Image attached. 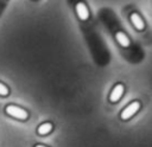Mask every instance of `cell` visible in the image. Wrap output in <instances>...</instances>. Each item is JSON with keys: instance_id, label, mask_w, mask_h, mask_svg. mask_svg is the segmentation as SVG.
Here are the masks:
<instances>
[{"instance_id": "6da1fadb", "label": "cell", "mask_w": 152, "mask_h": 147, "mask_svg": "<svg viewBox=\"0 0 152 147\" xmlns=\"http://www.w3.org/2000/svg\"><path fill=\"white\" fill-rule=\"evenodd\" d=\"M6 113L15 119H19V120H26L27 119V111L24 110L23 108H19L17 106H7L6 107Z\"/></svg>"}, {"instance_id": "7a4b0ae2", "label": "cell", "mask_w": 152, "mask_h": 147, "mask_svg": "<svg viewBox=\"0 0 152 147\" xmlns=\"http://www.w3.org/2000/svg\"><path fill=\"white\" fill-rule=\"evenodd\" d=\"M139 107H140V103H139L138 101L132 102L129 106H127V107L122 110V113H121V119H122V120H127V119H129L131 116H133V115L138 111Z\"/></svg>"}, {"instance_id": "3957f363", "label": "cell", "mask_w": 152, "mask_h": 147, "mask_svg": "<svg viewBox=\"0 0 152 147\" xmlns=\"http://www.w3.org/2000/svg\"><path fill=\"white\" fill-rule=\"evenodd\" d=\"M122 92H124V85L122 84H116L114 87V89L112 90V92H110V96H109L110 102L119 101L120 97H121V95H122Z\"/></svg>"}, {"instance_id": "277c9868", "label": "cell", "mask_w": 152, "mask_h": 147, "mask_svg": "<svg viewBox=\"0 0 152 147\" xmlns=\"http://www.w3.org/2000/svg\"><path fill=\"white\" fill-rule=\"evenodd\" d=\"M76 12H77V15L80 17V19H82V20H87L89 18L88 8L83 2H78L76 5Z\"/></svg>"}, {"instance_id": "5b68a950", "label": "cell", "mask_w": 152, "mask_h": 147, "mask_svg": "<svg viewBox=\"0 0 152 147\" xmlns=\"http://www.w3.org/2000/svg\"><path fill=\"white\" fill-rule=\"evenodd\" d=\"M131 21L133 23V25L135 26V28L137 30H142L144 28V21L141 20V18L137 14V13H133L132 15H131Z\"/></svg>"}, {"instance_id": "8992f818", "label": "cell", "mask_w": 152, "mask_h": 147, "mask_svg": "<svg viewBox=\"0 0 152 147\" xmlns=\"http://www.w3.org/2000/svg\"><path fill=\"white\" fill-rule=\"evenodd\" d=\"M116 40L119 41V44L124 47H127L129 45V40L127 38V36L124 33V32H118L116 33Z\"/></svg>"}, {"instance_id": "52a82bcc", "label": "cell", "mask_w": 152, "mask_h": 147, "mask_svg": "<svg viewBox=\"0 0 152 147\" xmlns=\"http://www.w3.org/2000/svg\"><path fill=\"white\" fill-rule=\"evenodd\" d=\"M51 129H52V124L50 122H45V123H43V124H40L38 127V133L44 135V134H48Z\"/></svg>"}, {"instance_id": "ba28073f", "label": "cell", "mask_w": 152, "mask_h": 147, "mask_svg": "<svg viewBox=\"0 0 152 147\" xmlns=\"http://www.w3.org/2000/svg\"><path fill=\"white\" fill-rule=\"evenodd\" d=\"M7 94H8V88H7L5 84L0 83V95H1V96H6Z\"/></svg>"}, {"instance_id": "9c48e42d", "label": "cell", "mask_w": 152, "mask_h": 147, "mask_svg": "<svg viewBox=\"0 0 152 147\" xmlns=\"http://www.w3.org/2000/svg\"><path fill=\"white\" fill-rule=\"evenodd\" d=\"M34 147H45V146H43V145H37V146H34Z\"/></svg>"}]
</instances>
